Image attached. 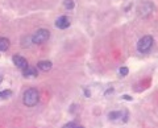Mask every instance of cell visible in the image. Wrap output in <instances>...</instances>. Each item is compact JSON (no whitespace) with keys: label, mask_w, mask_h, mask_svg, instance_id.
I'll return each instance as SVG.
<instances>
[{"label":"cell","mask_w":158,"mask_h":128,"mask_svg":"<svg viewBox=\"0 0 158 128\" xmlns=\"http://www.w3.org/2000/svg\"><path fill=\"white\" fill-rule=\"evenodd\" d=\"M153 44H154V41H153L152 36H144L142 38H140V41L137 44V50L140 53H148L152 49Z\"/></svg>","instance_id":"2"},{"label":"cell","mask_w":158,"mask_h":128,"mask_svg":"<svg viewBox=\"0 0 158 128\" xmlns=\"http://www.w3.org/2000/svg\"><path fill=\"white\" fill-rule=\"evenodd\" d=\"M23 74H24V77H37V69L28 66L27 69L23 70Z\"/></svg>","instance_id":"8"},{"label":"cell","mask_w":158,"mask_h":128,"mask_svg":"<svg viewBox=\"0 0 158 128\" xmlns=\"http://www.w3.org/2000/svg\"><path fill=\"white\" fill-rule=\"evenodd\" d=\"M56 27L58 29H66V28H69V27H70V20H69V17L67 16L58 17L57 21H56Z\"/></svg>","instance_id":"6"},{"label":"cell","mask_w":158,"mask_h":128,"mask_svg":"<svg viewBox=\"0 0 158 128\" xmlns=\"http://www.w3.org/2000/svg\"><path fill=\"white\" fill-rule=\"evenodd\" d=\"M78 128H82V127H78Z\"/></svg>","instance_id":"17"},{"label":"cell","mask_w":158,"mask_h":128,"mask_svg":"<svg viewBox=\"0 0 158 128\" xmlns=\"http://www.w3.org/2000/svg\"><path fill=\"white\" fill-rule=\"evenodd\" d=\"M12 61H13L15 65H16L19 69H21V70H24V69L28 67V61L21 56H13Z\"/></svg>","instance_id":"5"},{"label":"cell","mask_w":158,"mask_h":128,"mask_svg":"<svg viewBox=\"0 0 158 128\" xmlns=\"http://www.w3.org/2000/svg\"><path fill=\"white\" fill-rule=\"evenodd\" d=\"M49 37H50V32H49L48 29H38L32 36V42L33 44H44L49 40Z\"/></svg>","instance_id":"3"},{"label":"cell","mask_w":158,"mask_h":128,"mask_svg":"<svg viewBox=\"0 0 158 128\" xmlns=\"http://www.w3.org/2000/svg\"><path fill=\"white\" fill-rule=\"evenodd\" d=\"M65 7L69 8V9H73L74 8V3L73 0H65Z\"/></svg>","instance_id":"14"},{"label":"cell","mask_w":158,"mask_h":128,"mask_svg":"<svg viewBox=\"0 0 158 128\" xmlns=\"http://www.w3.org/2000/svg\"><path fill=\"white\" fill-rule=\"evenodd\" d=\"M79 126L77 124V123H74V122H70V123H67V124L63 126V128H78Z\"/></svg>","instance_id":"13"},{"label":"cell","mask_w":158,"mask_h":128,"mask_svg":"<svg viewBox=\"0 0 158 128\" xmlns=\"http://www.w3.org/2000/svg\"><path fill=\"white\" fill-rule=\"evenodd\" d=\"M118 73H120V75H121V77H127V75H128V73H129V70H128V67H120Z\"/></svg>","instance_id":"12"},{"label":"cell","mask_w":158,"mask_h":128,"mask_svg":"<svg viewBox=\"0 0 158 128\" xmlns=\"http://www.w3.org/2000/svg\"><path fill=\"white\" fill-rule=\"evenodd\" d=\"M40 100V94L36 88H28V90L24 92V96H23V103L27 107H33L36 106Z\"/></svg>","instance_id":"1"},{"label":"cell","mask_w":158,"mask_h":128,"mask_svg":"<svg viewBox=\"0 0 158 128\" xmlns=\"http://www.w3.org/2000/svg\"><path fill=\"white\" fill-rule=\"evenodd\" d=\"M8 48H9V40L6 37H0V50L6 52Z\"/></svg>","instance_id":"9"},{"label":"cell","mask_w":158,"mask_h":128,"mask_svg":"<svg viewBox=\"0 0 158 128\" xmlns=\"http://www.w3.org/2000/svg\"><path fill=\"white\" fill-rule=\"evenodd\" d=\"M124 98H125V99H128V100H131V99H132V98H131L129 95H124Z\"/></svg>","instance_id":"16"},{"label":"cell","mask_w":158,"mask_h":128,"mask_svg":"<svg viewBox=\"0 0 158 128\" xmlns=\"http://www.w3.org/2000/svg\"><path fill=\"white\" fill-rule=\"evenodd\" d=\"M85 94H86V96H90L91 94H90V91H88V90H85Z\"/></svg>","instance_id":"15"},{"label":"cell","mask_w":158,"mask_h":128,"mask_svg":"<svg viewBox=\"0 0 158 128\" xmlns=\"http://www.w3.org/2000/svg\"><path fill=\"white\" fill-rule=\"evenodd\" d=\"M37 67L40 69V70H42V71H48V70H50L52 69V62L50 61H40L37 63Z\"/></svg>","instance_id":"7"},{"label":"cell","mask_w":158,"mask_h":128,"mask_svg":"<svg viewBox=\"0 0 158 128\" xmlns=\"http://www.w3.org/2000/svg\"><path fill=\"white\" fill-rule=\"evenodd\" d=\"M153 9H154V6L150 3V2H145V3H142L140 7H138V13L141 15V16H149V15L153 12Z\"/></svg>","instance_id":"4"},{"label":"cell","mask_w":158,"mask_h":128,"mask_svg":"<svg viewBox=\"0 0 158 128\" xmlns=\"http://www.w3.org/2000/svg\"><path fill=\"white\" fill-rule=\"evenodd\" d=\"M121 112L120 111H117V112H110V119H112V120H115V119H118V117H121Z\"/></svg>","instance_id":"11"},{"label":"cell","mask_w":158,"mask_h":128,"mask_svg":"<svg viewBox=\"0 0 158 128\" xmlns=\"http://www.w3.org/2000/svg\"><path fill=\"white\" fill-rule=\"evenodd\" d=\"M11 95H12V91H9V90L0 91V99H6V98H9Z\"/></svg>","instance_id":"10"}]
</instances>
